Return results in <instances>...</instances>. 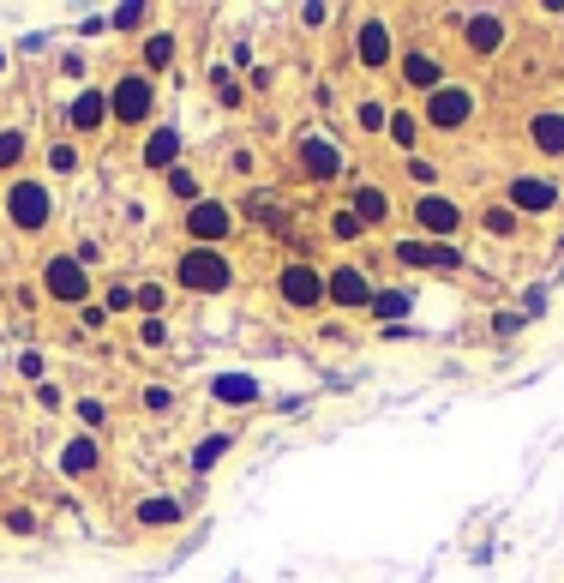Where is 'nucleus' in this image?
Wrapping results in <instances>:
<instances>
[{
	"mask_svg": "<svg viewBox=\"0 0 564 583\" xmlns=\"http://www.w3.org/2000/svg\"><path fill=\"white\" fill-rule=\"evenodd\" d=\"M174 283L192 289V295H223V289H235V265H228L223 247H187L174 259Z\"/></svg>",
	"mask_w": 564,
	"mask_h": 583,
	"instance_id": "f257e3e1",
	"label": "nucleus"
},
{
	"mask_svg": "<svg viewBox=\"0 0 564 583\" xmlns=\"http://www.w3.org/2000/svg\"><path fill=\"white\" fill-rule=\"evenodd\" d=\"M474 109H481V97H474V85H456V79H444L439 91L427 97V115H420V126H432V133H463V126L474 121Z\"/></svg>",
	"mask_w": 564,
	"mask_h": 583,
	"instance_id": "f03ea898",
	"label": "nucleus"
},
{
	"mask_svg": "<svg viewBox=\"0 0 564 583\" xmlns=\"http://www.w3.org/2000/svg\"><path fill=\"white\" fill-rule=\"evenodd\" d=\"M48 217H55V199H48L43 181H31V175H19V181L7 187V223L24 235L48 229Z\"/></svg>",
	"mask_w": 564,
	"mask_h": 583,
	"instance_id": "7ed1b4c3",
	"label": "nucleus"
},
{
	"mask_svg": "<svg viewBox=\"0 0 564 583\" xmlns=\"http://www.w3.org/2000/svg\"><path fill=\"white\" fill-rule=\"evenodd\" d=\"M187 235H192V247H223V240L235 235V211H228L223 199H199V205L187 211Z\"/></svg>",
	"mask_w": 564,
	"mask_h": 583,
	"instance_id": "20e7f679",
	"label": "nucleus"
},
{
	"mask_svg": "<svg viewBox=\"0 0 564 583\" xmlns=\"http://www.w3.org/2000/svg\"><path fill=\"white\" fill-rule=\"evenodd\" d=\"M408 217H415V229L427 235V240H444V235L463 229V205H456V199H444V193H420Z\"/></svg>",
	"mask_w": 564,
	"mask_h": 583,
	"instance_id": "39448f33",
	"label": "nucleus"
},
{
	"mask_svg": "<svg viewBox=\"0 0 564 583\" xmlns=\"http://www.w3.org/2000/svg\"><path fill=\"white\" fill-rule=\"evenodd\" d=\"M43 289L55 301H67V307H84V301H91V271H84L79 259H48L43 265Z\"/></svg>",
	"mask_w": 564,
	"mask_h": 583,
	"instance_id": "423d86ee",
	"label": "nucleus"
},
{
	"mask_svg": "<svg viewBox=\"0 0 564 583\" xmlns=\"http://www.w3.org/2000/svg\"><path fill=\"white\" fill-rule=\"evenodd\" d=\"M325 295L337 301V307H373V277H366V265H330L325 271Z\"/></svg>",
	"mask_w": 564,
	"mask_h": 583,
	"instance_id": "0eeeda50",
	"label": "nucleus"
},
{
	"mask_svg": "<svg viewBox=\"0 0 564 583\" xmlns=\"http://www.w3.org/2000/svg\"><path fill=\"white\" fill-rule=\"evenodd\" d=\"M277 295L289 301V307H318V301H325V271H318V265H306V259L282 265Z\"/></svg>",
	"mask_w": 564,
	"mask_h": 583,
	"instance_id": "6e6552de",
	"label": "nucleus"
},
{
	"mask_svg": "<svg viewBox=\"0 0 564 583\" xmlns=\"http://www.w3.org/2000/svg\"><path fill=\"white\" fill-rule=\"evenodd\" d=\"M294 169H301L306 181H337V175H342V150L330 145L325 133H306L301 145H294Z\"/></svg>",
	"mask_w": 564,
	"mask_h": 583,
	"instance_id": "1a4fd4ad",
	"label": "nucleus"
},
{
	"mask_svg": "<svg viewBox=\"0 0 564 583\" xmlns=\"http://www.w3.org/2000/svg\"><path fill=\"white\" fill-rule=\"evenodd\" d=\"M150 103H157L150 72H126V79L114 85V121H121V126H138V121L150 115Z\"/></svg>",
	"mask_w": 564,
	"mask_h": 583,
	"instance_id": "9d476101",
	"label": "nucleus"
},
{
	"mask_svg": "<svg viewBox=\"0 0 564 583\" xmlns=\"http://www.w3.org/2000/svg\"><path fill=\"white\" fill-rule=\"evenodd\" d=\"M354 55H361L366 72H384V67H391V24H384V19H366L361 31H354Z\"/></svg>",
	"mask_w": 564,
	"mask_h": 583,
	"instance_id": "9b49d317",
	"label": "nucleus"
},
{
	"mask_svg": "<svg viewBox=\"0 0 564 583\" xmlns=\"http://www.w3.org/2000/svg\"><path fill=\"white\" fill-rule=\"evenodd\" d=\"M559 205V187L546 181V175H517V181H510V211H553Z\"/></svg>",
	"mask_w": 564,
	"mask_h": 583,
	"instance_id": "f8f14e48",
	"label": "nucleus"
},
{
	"mask_svg": "<svg viewBox=\"0 0 564 583\" xmlns=\"http://www.w3.org/2000/svg\"><path fill=\"white\" fill-rule=\"evenodd\" d=\"M403 85H408V91H439V85H444V60L439 55H427V48H408V55H403Z\"/></svg>",
	"mask_w": 564,
	"mask_h": 583,
	"instance_id": "ddd939ff",
	"label": "nucleus"
},
{
	"mask_svg": "<svg viewBox=\"0 0 564 583\" xmlns=\"http://www.w3.org/2000/svg\"><path fill=\"white\" fill-rule=\"evenodd\" d=\"M505 19H498V12H474L469 19V31H463V43H469V55H498V48H505Z\"/></svg>",
	"mask_w": 564,
	"mask_h": 583,
	"instance_id": "4468645a",
	"label": "nucleus"
},
{
	"mask_svg": "<svg viewBox=\"0 0 564 583\" xmlns=\"http://www.w3.org/2000/svg\"><path fill=\"white\" fill-rule=\"evenodd\" d=\"M529 145L546 150V157H564V115L559 109H546V115L529 121Z\"/></svg>",
	"mask_w": 564,
	"mask_h": 583,
	"instance_id": "2eb2a0df",
	"label": "nucleus"
},
{
	"mask_svg": "<svg viewBox=\"0 0 564 583\" xmlns=\"http://www.w3.org/2000/svg\"><path fill=\"white\" fill-rule=\"evenodd\" d=\"M174 157H181V126H157L145 138V169H174Z\"/></svg>",
	"mask_w": 564,
	"mask_h": 583,
	"instance_id": "dca6fc26",
	"label": "nucleus"
},
{
	"mask_svg": "<svg viewBox=\"0 0 564 583\" xmlns=\"http://www.w3.org/2000/svg\"><path fill=\"white\" fill-rule=\"evenodd\" d=\"M102 115H109L102 91H79V97H72V109H67V126H72V133H97Z\"/></svg>",
	"mask_w": 564,
	"mask_h": 583,
	"instance_id": "f3484780",
	"label": "nucleus"
},
{
	"mask_svg": "<svg viewBox=\"0 0 564 583\" xmlns=\"http://www.w3.org/2000/svg\"><path fill=\"white\" fill-rule=\"evenodd\" d=\"M97 463H102V446H97V439H72V446L60 451V469H67L72 481L97 475Z\"/></svg>",
	"mask_w": 564,
	"mask_h": 583,
	"instance_id": "a211bd4d",
	"label": "nucleus"
},
{
	"mask_svg": "<svg viewBox=\"0 0 564 583\" xmlns=\"http://www.w3.org/2000/svg\"><path fill=\"white\" fill-rule=\"evenodd\" d=\"M354 217H361V229H373V223L391 217V199H384V187H361V193H354Z\"/></svg>",
	"mask_w": 564,
	"mask_h": 583,
	"instance_id": "6ab92c4d",
	"label": "nucleus"
},
{
	"mask_svg": "<svg viewBox=\"0 0 564 583\" xmlns=\"http://www.w3.org/2000/svg\"><path fill=\"white\" fill-rule=\"evenodd\" d=\"M240 211H247V217L259 223V229H289V211H282L271 193H252V199H247V205H240Z\"/></svg>",
	"mask_w": 564,
	"mask_h": 583,
	"instance_id": "aec40b11",
	"label": "nucleus"
},
{
	"mask_svg": "<svg viewBox=\"0 0 564 583\" xmlns=\"http://www.w3.org/2000/svg\"><path fill=\"white\" fill-rule=\"evenodd\" d=\"M481 229H486V235H498V240H510V235L522 229V217H517L510 205H493V211H481Z\"/></svg>",
	"mask_w": 564,
	"mask_h": 583,
	"instance_id": "412c9836",
	"label": "nucleus"
},
{
	"mask_svg": "<svg viewBox=\"0 0 564 583\" xmlns=\"http://www.w3.org/2000/svg\"><path fill=\"white\" fill-rule=\"evenodd\" d=\"M138 524H145V529L181 524V505H174V500H145V505H138Z\"/></svg>",
	"mask_w": 564,
	"mask_h": 583,
	"instance_id": "4be33fe9",
	"label": "nucleus"
},
{
	"mask_svg": "<svg viewBox=\"0 0 564 583\" xmlns=\"http://www.w3.org/2000/svg\"><path fill=\"white\" fill-rule=\"evenodd\" d=\"M169 193H174V199H181V205L192 211V205L204 199V187H199V175H192V169H169Z\"/></svg>",
	"mask_w": 564,
	"mask_h": 583,
	"instance_id": "5701e85b",
	"label": "nucleus"
},
{
	"mask_svg": "<svg viewBox=\"0 0 564 583\" xmlns=\"http://www.w3.org/2000/svg\"><path fill=\"white\" fill-rule=\"evenodd\" d=\"M216 397H223V403H247V397H259V385L240 379V373H223V379H216Z\"/></svg>",
	"mask_w": 564,
	"mask_h": 583,
	"instance_id": "b1692460",
	"label": "nucleus"
},
{
	"mask_svg": "<svg viewBox=\"0 0 564 583\" xmlns=\"http://www.w3.org/2000/svg\"><path fill=\"white\" fill-rule=\"evenodd\" d=\"M174 60V36L169 31H150V43H145V67L157 72V67H169Z\"/></svg>",
	"mask_w": 564,
	"mask_h": 583,
	"instance_id": "393cba45",
	"label": "nucleus"
},
{
	"mask_svg": "<svg viewBox=\"0 0 564 583\" xmlns=\"http://www.w3.org/2000/svg\"><path fill=\"white\" fill-rule=\"evenodd\" d=\"M354 121H361V133H384V126H391V109H384L379 97H366V103L354 109Z\"/></svg>",
	"mask_w": 564,
	"mask_h": 583,
	"instance_id": "a878e982",
	"label": "nucleus"
},
{
	"mask_svg": "<svg viewBox=\"0 0 564 583\" xmlns=\"http://www.w3.org/2000/svg\"><path fill=\"white\" fill-rule=\"evenodd\" d=\"M384 133H391L403 150H415V145H420V115H391V126H384Z\"/></svg>",
	"mask_w": 564,
	"mask_h": 583,
	"instance_id": "bb28decb",
	"label": "nucleus"
},
{
	"mask_svg": "<svg viewBox=\"0 0 564 583\" xmlns=\"http://www.w3.org/2000/svg\"><path fill=\"white\" fill-rule=\"evenodd\" d=\"M72 415H79L84 427H102V422H109V403H102V397H79V403H72Z\"/></svg>",
	"mask_w": 564,
	"mask_h": 583,
	"instance_id": "cd10ccee",
	"label": "nucleus"
},
{
	"mask_svg": "<svg viewBox=\"0 0 564 583\" xmlns=\"http://www.w3.org/2000/svg\"><path fill=\"white\" fill-rule=\"evenodd\" d=\"M19 157H24V133H19V126H7V133H0V169H12Z\"/></svg>",
	"mask_w": 564,
	"mask_h": 583,
	"instance_id": "c85d7f7f",
	"label": "nucleus"
},
{
	"mask_svg": "<svg viewBox=\"0 0 564 583\" xmlns=\"http://www.w3.org/2000/svg\"><path fill=\"white\" fill-rule=\"evenodd\" d=\"M408 181H415V187H439V162H432V157H408Z\"/></svg>",
	"mask_w": 564,
	"mask_h": 583,
	"instance_id": "c756f323",
	"label": "nucleus"
},
{
	"mask_svg": "<svg viewBox=\"0 0 564 583\" xmlns=\"http://www.w3.org/2000/svg\"><path fill=\"white\" fill-rule=\"evenodd\" d=\"M330 235H337V240H361L366 229H361V217H354V211H337V217H330Z\"/></svg>",
	"mask_w": 564,
	"mask_h": 583,
	"instance_id": "7c9ffc66",
	"label": "nucleus"
},
{
	"mask_svg": "<svg viewBox=\"0 0 564 583\" xmlns=\"http://www.w3.org/2000/svg\"><path fill=\"white\" fill-rule=\"evenodd\" d=\"M7 529H12V536H36V517L24 512V505H12V512H7Z\"/></svg>",
	"mask_w": 564,
	"mask_h": 583,
	"instance_id": "2f4dec72",
	"label": "nucleus"
},
{
	"mask_svg": "<svg viewBox=\"0 0 564 583\" xmlns=\"http://www.w3.org/2000/svg\"><path fill=\"white\" fill-rule=\"evenodd\" d=\"M223 451H228V439H211V446H199V451H192V469H211L216 458H223Z\"/></svg>",
	"mask_w": 564,
	"mask_h": 583,
	"instance_id": "473e14b6",
	"label": "nucleus"
},
{
	"mask_svg": "<svg viewBox=\"0 0 564 583\" xmlns=\"http://www.w3.org/2000/svg\"><path fill=\"white\" fill-rule=\"evenodd\" d=\"M48 162H55L60 175H72V169H79V150H72V145H55V150H48Z\"/></svg>",
	"mask_w": 564,
	"mask_h": 583,
	"instance_id": "72a5a7b5",
	"label": "nucleus"
},
{
	"mask_svg": "<svg viewBox=\"0 0 564 583\" xmlns=\"http://www.w3.org/2000/svg\"><path fill=\"white\" fill-rule=\"evenodd\" d=\"M396 259H403V265H427V240H403V247H396Z\"/></svg>",
	"mask_w": 564,
	"mask_h": 583,
	"instance_id": "f704fd0d",
	"label": "nucleus"
},
{
	"mask_svg": "<svg viewBox=\"0 0 564 583\" xmlns=\"http://www.w3.org/2000/svg\"><path fill=\"white\" fill-rule=\"evenodd\" d=\"M43 367H48V361H43L36 349H24V355H19V373H24V379H43Z\"/></svg>",
	"mask_w": 564,
	"mask_h": 583,
	"instance_id": "c9c22d12",
	"label": "nucleus"
},
{
	"mask_svg": "<svg viewBox=\"0 0 564 583\" xmlns=\"http://www.w3.org/2000/svg\"><path fill=\"white\" fill-rule=\"evenodd\" d=\"M79 325H84V332H102V325H109V313H102V307H79Z\"/></svg>",
	"mask_w": 564,
	"mask_h": 583,
	"instance_id": "e433bc0d",
	"label": "nucleus"
},
{
	"mask_svg": "<svg viewBox=\"0 0 564 583\" xmlns=\"http://www.w3.org/2000/svg\"><path fill=\"white\" fill-rule=\"evenodd\" d=\"M522 325H529V319H522V313H498V337H517Z\"/></svg>",
	"mask_w": 564,
	"mask_h": 583,
	"instance_id": "4c0bfd02",
	"label": "nucleus"
},
{
	"mask_svg": "<svg viewBox=\"0 0 564 583\" xmlns=\"http://www.w3.org/2000/svg\"><path fill=\"white\" fill-rule=\"evenodd\" d=\"M114 24H121V31H133V24H145V7H121V12H114Z\"/></svg>",
	"mask_w": 564,
	"mask_h": 583,
	"instance_id": "58836bf2",
	"label": "nucleus"
},
{
	"mask_svg": "<svg viewBox=\"0 0 564 583\" xmlns=\"http://www.w3.org/2000/svg\"><path fill=\"white\" fill-rule=\"evenodd\" d=\"M138 337H145V344H162L169 332H162V319H145V325H138Z\"/></svg>",
	"mask_w": 564,
	"mask_h": 583,
	"instance_id": "ea45409f",
	"label": "nucleus"
},
{
	"mask_svg": "<svg viewBox=\"0 0 564 583\" xmlns=\"http://www.w3.org/2000/svg\"><path fill=\"white\" fill-rule=\"evenodd\" d=\"M0 67H7V60H0Z\"/></svg>",
	"mask_w": 564,
	"mask_h": 583,
	"instance_id": "a19ab883",
	"label": "nucleus"
}]
</instances>
